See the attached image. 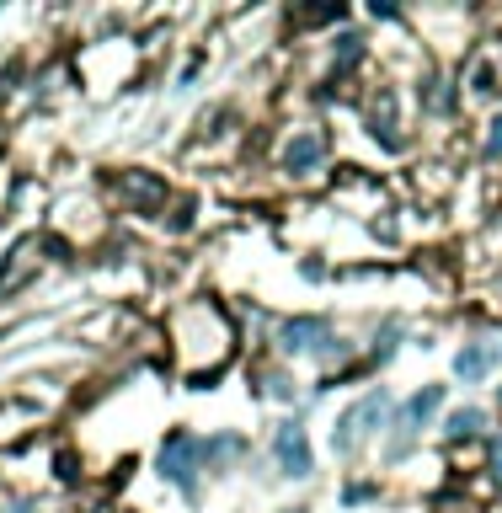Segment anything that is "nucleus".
<instances>
[{"instance_id": "nucleus-6", "label": "nucleus", "mask_w": 502, "mask_h": 513, "mask_svg": "<svg viewBox=\"0 0 502 513\" xmlns=\"http://www.w3.org/2000/svg\"><path fill=\"white\" fill-rule=\"evenodd\" d=\"M497 364H502V342H465V348L454 353V380L481 385Z\"/></svg>"}, {"instance_id": "nucleus-1", "label": "nucleus", "mask_w": 502, "mask_h": 513, "mask_svg": "<svg viewBox=\"0 0 502 513\" xmlns=\"http://www.w3.org/2000/svg\"><path fill=\"white\" fill-rule=\"evenodd\" d=\"M385 412H390V391H385V385H380V391H364V396H358L353 407L332 423V449H337L342 460H353L358 449L374 439V428L385 423Z\"/></svg>"}, {"instance_id": "nucleus-16", "label": "nucleus", "mask_w": 502, "mask_h": 513, "mask_svg": "<svg viewBox=\"0 0 502 513\" xmlns=\"http://www.w3.org/2000/svg\"><path fill=\"white\" fill-rule=\"evenodd\" d=\"M278 513H310V508H278Z\"/></svg>"}, {"instance_id": "nucleus-5", "label": "nucleus", "mask_w": 502, "mask_h": 513, "mask_svg": "<svg viewBox=\"0 0 502 513\" xmlns=\"http://www.w3.org/2000/svg\"><path fill=\"white\" fill-rule=\"evenodd\" d=\"M332 342L337 337H332V326H326V316H289L284 326H278V348L284 353H316L321 359Z\"/></svg>"}, {"instance_id": "nucleus-13", "label": "nucleus", "mask_w": 502, "mask_h": 513, "mask_svg": "<svg viewBox=\"0 0 502 513\" xmlns=\"http://www.w3.org/2000/svg\"><path fill=\"white\" fill-rule=\"evenodd\" d=\"M486 161H502V118H492V134H486Z\"/></svg>"}, {"instance_id": "nucleus-12", "label": "nucleus", "mask_w": 502, "mask_h": 513, "mask_svg": "<svg viewBox=\"0 0 502 513\" xmlns=\"http://www.w3.org/2000/svg\"><path fill=\"white\" fill-rule=\"evenodd\" d=\"M358 59H364V38H358V33H342V38H337V70H353Z\"/></svg>"}, {"instance_id": "nucleus-11", "label": "nucleus", "mask_w": 502, "mask_h": 513, "mask_svg": "<svg viewBox=\"0 0 502 513\" xmlns=\"http://www.w3.org/2000/svg\"><path fill=\"white\" fill-rule=\"evenodd\" d=\"M123 198H139V204H150V198H161V182L145 177V171H123Z\"/></svg>"}, {"instance_id": "nucleus-7", "label": "nucleus", "mask_w": 502, "mask_h": 513, "mask_svg": "<svg viewBox=\"0 0 502 513\" xmlns=\"http://www.w3.org/2000/svg\"><path fill=\"white\" fill-rule=\"evenodd\" d=\"M326 161V139L316 129H300L284 145V171H294V177H305V171H316Z\"/></svg>"}, {"instance_id": "nucleus-9", "label": "nucleus", "mask_w": 502, "mask_h": 513, "mask_svg": "<svg viewBox=\"0 0 502 513\" xmlns=\"http://www.w3.org/2000/svg\"><path fill=\"white\" fill-rule=\"evenodd\" d=\"M33 252H38V241H22L17 252H11V262H6V268H0V294L22 284V273H27V262H33Z\"/></svg>"}, {"instance_id": "nucleus-14", "label": "nucleus", "mask_w": 502, "mask_h": 513, "mask_svg": "<svg viewBox=\"0 0 502 513\" xmlns=\"http://www.w3.org/2000/svg\"><path fill=\"white\" fill-rule=\"evenodd\" d=\"M486 449H492V476L502 481V439H492V444H486Z\"/></svg>"}, {"instance_id": "nucleus-4", "label": "nucleus", "mask_w": 502, "mask_h": 513, "mask_svg": "<svg viewBox=\"0 0 502 513\" xmlns=\"http://www.w3.org/2000/svg\"><path fill=\"white\" fill-rule=\"evenodd\" d=\"M273 460H278V471L294 476V481L316 476V455H310V439H305L300 417H289V423L273 428Z\"/></svg>"}, {"instance_id": "nucleus-3", "label": "nucleus", "mask_w": 502, "mask_h": 513, "mask_svg": "<svg viewBox=\"0 0 502 513\" xmlns=\"http://www.w3.org/2000/svg\"><path fill=\"white\" fill-rule=\"evenodd\" d=\"M444 407V385H422L417 396H406L401 401V412H396V439H390V449H385V460H406V449H412V439L422 428H428V417Z\"/></svg>"}, {"instance_id": "nucleus-15", "label": "nucleus", "mask_w": 502, "mask_h": 513, "mask_svg": "<svg viewBox=\"0 0 502 513\" xmlns=\"http://www.w3.org/2000/svg\"><path fill=\"white\" fill-rule=\"evenodd\" d=\"M364 497H374L369 481H358V487H348V503H364Z\"/></svg>"}, {"instance_id": "nucleus-8", "label": "nucleus", "mask_w": 502, "mask_h": 513, "mask_svg": "<svg viewBox=\"0 0 502 513\" xmlns=\"http://www.w3.org/2000/svg\"><path fill=\"white\" fill-rule=\"evenodd\" d=\"M481 428H486V412H481V407H454V412L444 417V433H449L454 444H460V439H476Z\"/></svg>"}, {"instance_id": "nucleus-10", "label": "nucleus", "mask_w": 502, "mask_h": 513, "mask_svg": "<svg viewBox=\"0 0 502 513\" xmlns=\"http://www.w3.org/2000/svg\"><path fill=\"white\" fill-rule=\"evenodd\" d=\"M241 433H219V439H209V444H203V460H209V471H219V465H225L230 455H241Z\"/></svg>"}, {"instance_id": "nucleus-2", "label": "nucleus", "mask_w": 502, "mask_h": 513, "mask_svg": "<svg viewBox=\"0 0 502 513\" xmlns=\"http://www.w3.org/2000/svg\"><path fill=\"white\" fill-rule=\"evenodd\" d=\"M161 476L171 487H182V497H198V471H203V439L187 428H171L161 439Z\"/></svg>"}]
</instances>
